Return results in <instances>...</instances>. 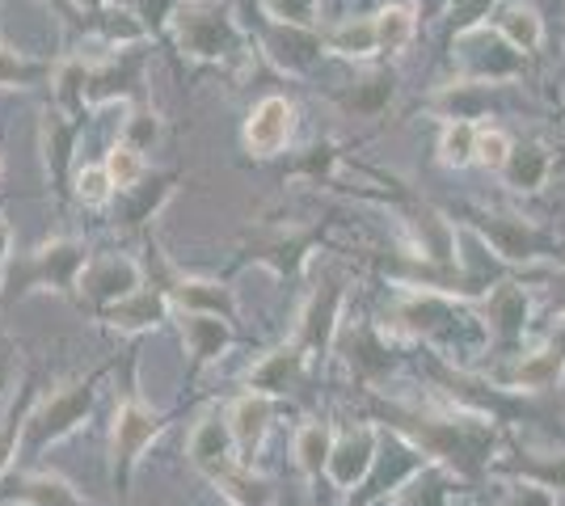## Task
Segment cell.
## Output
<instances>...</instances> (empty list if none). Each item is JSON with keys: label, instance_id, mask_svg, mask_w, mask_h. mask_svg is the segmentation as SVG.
Returning a JSON list of instances; mask_svg holds the SVG:
<instances>
[{"label": "cell", "instance_id": "obj_6", "mask_svg": "<svg viewBox=\"0 0 565 506\" xmlns=\"http://www.w3.org/2000/svg\"><path fill=\"white\" fill-rule=\"evenodd\" d=\"M161 431H166V413L152 410L136 388L115 406V427H110V477H115V485L122 494H127V485H131V473H136L140 456L152 448V439Z\"/></svg>", "mask_w": 565, "mask_h": 506}, {"label": "cell", "instance_id": "obj_22", "mask_svg": "<svg viewBox=\"0 0 565 506\" xmlns=\"http://www.w3.org/2000/svg\"><path fill=\"white\" fill-rule=\"evenodd\" d=\"M397 94V73L393 68H380V73L363 76V80H351L342 89H333V106H342L354 119H380L388 110V101Z\"/></svg>", "mask_w": 565, "mask_h": 506}, {"label": "cell", "instance_id": "obj_17", "mask_svg": "<svg viewBox=\"0 0 565 506\" xmlns=\"http://www.w3.org/2000/svg\"><path fill=\"white\" fill-rule=\"evenodd\" d=\"M527 313H532V304H527V291L519 288V283H498L490 291V300H486V330L494 337V346L502 355H519V342H523V330H527Z\"/></svg>", "mask_w": 565, "mask_h": 506}, {"label": "cell", "instance_id": "obj_28", "mask_svg": "<svg viewBox=\"0 0 565 506\" xmlns=\"http://www.w3.org/2000/svg\"><path fill=\"white\" fill-rule=\"evenodd\" d=\"M342 355H347V363H351L359 376H380V372L393 367V351H388V342L380 337L376 325L351 330V334L342 337Z\"/></svg>", "mask_w": 565, "mask_h": 506}, {"label": "cell", "instance_id": "obj_12", "mask_svg": "<svg viewBox=\"0 0 565 506\" xmlns=\"http://www.w3.org/2000/svg\"><path fill=\"white\" fill-rule=\"evenodd\" d=\"M140 288H143V266L136 258H127V254H102L81 274V300L94 304L97 313L115 309L118 300L136 295Z\"/></svg>", "mask_w": 565, "mask_h": 506}, {"label": "cell", "instance_id": "obj_20", "mask_svg": "<svg viewBox=\"0 0 565 506\" xmlns=\"http://www.w3.org/2000/svg\"><path fill=\"white\" fill-rule=\"evenodd\" d=\"M169 295L157 283L148 288L143 283L136 295H127V300H118L115 309H106V313H97L102 316V325L106 330H115V334H143V330H157L161 321L169 316Z\"/></svg>", "mask_w": 565, "mask_h": 506}, {"label": "cell", "instance_id": "obj_44", "mask_svg": "<svg viewBox=\"0 0 565 506\" xmlns=\"http://www.w3.org/2000/svg\"><path fill=\"white\" fill-rule=\"evenodd\" d=\"M9 266H13V228L0 216V304H4V288H9Z\"/></svg>", "mask_w": 565, "mask_h": 506}, {"label": "cell", "instance_id": "obj_25", "mask_svg": "<svg viewBox=\"0 0 565 506\" xmlns=\"http://www.w3.org/2000/svg\"><path fill=\"white\" fill-rule=\"evenodd\" d=\"M89 76H94V64H85V60H76V55L60 60L55 73H51L55 106L81 122H85V115H89Z\"/></svg>", "mask_w": 565, "mask_h": 506}, {"label": "cell", "instance_id": "obj_40", "mask_svg": "<svg viewBox=\"0 0 565 506\" xmlns=\"http://www.w3.org/2000/svg\"><path fill=\"white\" fill-rule=\"evenodd\" d=\"M397 506H448V489H444V469H426L418 473L409 489H401Z\"/></svg>", "mask_w": 565, "mask_h": 506}, {"label": "cell", "instance_id": "obj_42", "mask_svg": "<svg viewBox=\"0 0 565 506\" xmlns=\"http://www.w3.org/2000/svg\"><path fill=\"white\" fill-rule=\"evenodd\" d=\"M511 136L507 131H498V127H481L477 131V165L494 169V173H502L507 169V161H511Z\"/></svg>", "mask_w": 565, "mask_h": 506}, {"label": "cell", "instance_id": "obj_37", "mask_svg": "<svg viewBox=\"0 0 565 506\" xmlns=\"http://www.w3.org/2000/svg\"><path fill=\"white\" fill-rule=\"evenodd\" d=\"M477 122H448L444 140H439V161L448 169H465L469 161H477Z\"/></svg>", "mask_w": 565, "mask_h": 506}, {"label": "cell", "instance_id": "obj_33", "mask_svg": "<svg viewBox=\"0 0 565 506\" xmlns=\"http://www.w3.org/2000/svg\"><path fill=\"white\" fill-rule=\"evenodd\" d=\"M330 452H333V431L326 422H305L296 431V464L305 477H321L330 469Z\"/></svg>", "mask_w": 565, "mask_h": 506}, {"label": "cell", "instance_id": "obj_2", "mask_svg": "<svg viewBox=\"0 0 565 506\" xmlns=\"http://www.w3.org/2000/svg\"><path fill=\"white\" fill-rule=\"evenodd\" d=\"M89 262H94L89 245L76 241V237H55V241L34 245L30 254H18L9 266L4 300H22L30 291H55V295L81 300V274L89 270Z\"/></svg>", "mask_w": 565, "mask_h": 506}, {"label": "cell", "instance_id": "obj_24", "mask_svg": "<svg viewBox=\"0 0 565 506\" xmlns=\"http://www.w3.org/2000/svg\"><path fill=\"white\" fill-rule=\"evenodd\" d=\"M565 372V325L553 334V342L536 351V355H523V359L507 372V380L515 388H532V392H544V388H553L562 380Z\"/></svg>", "mask_w": 565, "mask_h": 506}, {"label": "cell", "instance_id": "obj_43", "mask_svg": "<svg viewBox=\"0 0 565 506\" xmlns=\"http://www.w3.org/2000/svg\"><path fill=\"white\" fill-rule=\"evenodd\" d=\"M178 4H182V0H136L131 13L140 18L148 34H161V30H169V22H173Z\"/></svg>", "mask_w": 565, "mask_h": 506}, {"label": "cell", "instance_id": "obj_41", "mask_svg": "<svg viewBox=\"0 0 565 506\" xmlns=\"http://www.w3.org/2000/svg\"><path fill=\"white\" fill-rule=\"evenodd\" d=\"M262 13L270 22L305 25V30H317V22H321V4L317 0H262Z\"/></svg>", "mask_w": 565, "mask_h": 506}, {"label": "cell", "instance_id": "obj_10", "mask_svg": "<svg viewBox=\"0 0 565 506\" xmlns=\"http://www.w3.org/2000/svg\"><path fill=\"white\" fill-rule=\"evenodd\" d=\"M258 43H262V55H266L279 73H291V76L312 73V68H317V60H321V51H330L326 47V34H321V30L270 22L266 13H262V22H258Z\"/></svg>", "mask_w": 565, "mask_h": 506}, {"label": "cell", "instance_id": "obj_7", "mask_svg": "<svg viewBox=\"0 0 565 506\" xmlns=\"http://www.w3.org/2000/svg\"><path fill=\"white\" fill-rule=\"evenodd\" d=\"M321 241V228L305 224H262L258 233L245 237V258L270 266L279 279H296L305 270L308 254Z\"/></svg>", "mask_w": 565, "mask_h": 506}, {"label": "cell", "instance_id": "obj_38", "mask_svg": "<svg viewBox=\"0 0 565 506\" xmlns=\"http://www.w3.org/2000/svg\"><path fill=\"white\" fill-rule=\"evenodd\" d=\"M161 140V119H157V110L140 101V106H131V115L122 122V144H131L136 152H148V148Z\"/></svg>", "mask_w": 565, "mask_h": 506}, {"label": "cell", "instance_id": "obj_30", "mask_svg": "<svg viewBox=\"0 0 565 506\" xmlns=\"http://www.w3.org/2000/svg\"><path fill=\"white\" fill-rule=\"evenodd\" d=\"M13 503L18 506H89L76 494V485L64 482L60 473H30V477H22Z\"/></svg>", "mask_w": 565, "mask_h": 506}, {"label": "cell", "instance_id": "obj_32", "mask_svg": "<svg viewBox=\"0 0 565 506\" xmlns=\"http://www.w3.org/2000/svg\"><path fill=\"white\" fill-rule=\"evenodd\" d=\"M51 73L55 64L30 60L25 51L0 43V89H39V85H51Z\"/></svg>", "mask_w": 565, "mask_h": 506}, {"label": "cell", "instance_id": "obj_45", "mask_svg": "<svg viewBox=\"0 0 565 506\" xmlns=\"http://www.w3.org/2000/svg\"><path fill=\"white\" fill-rule=\"evenodd\" d=\"M515 506H553V489H544L536 482H523L515 489Z\"/></svg>", "mask_w": 565, "mask_h": 506}, {"label": "cell", "instance_id": "obj_1", "mask_svg": "<svg viewBox=\"0 0 565 506\" xmlns=\"http://www.w3.org/2000/svg\"><path fill=\"white\" fill-rule=\"evenodd\" d=\"M169 34L178 51L194 64H233V60H245L249 51L233 9L220 0H182L169 22Z\"/></svg>", "mask_w": 565, "mask_h": 506}, {"label": "cell", "instance_id": "obj_8", "mask_svg": "<svg viewBox=\"0 0 565 506\" xmlns=\"http://www.w3.org/2000/svg\"><path fill=\"white\" fill-rule=\"evenodd\" d=\"M342 300H347V283L338 274H321V283L308 295L300 325L291 346L305 355V359H321L330 355V346L338 342V321H342Z\"/></svg>", "mask_w": 565, "mask_h": 506}, {"label": "cell", "instance_id": "obj_19", "mask_svg": "<svg viewBox=\"0 0 565 506\" xmlns=\"http://www.w3.org/2000/svg\"><path fill=\"white\" fill-rule=\"evenodd\" d=\"M178 334H182V346H186L194 372H203V367H212L215 359H224L236 337L233 321L207 316V313H178Z\"/></svg>", "mask_w": 565, "mask_h": 506}, {"label": "cell", "instance_id": "obj_9", "mask_svg": "<svg viewBox=\"0 0 565 506\" xmlns=\"http://www.w3.org/2000/svg\"><path fill=\"white\" fill-rule=\"evenodd\" d=\"M401 330L409 334H426V337H448V342H465V337H477V321H472L465 309H456V300L444 295V291H414L405 295L397 309Z\"/></svg>", "mask_w": 565, "mask_h": 506}, {"label": "cell", "instance_id": "obj_21", "mask_svg": "<svg viewBox=\"0 0 565 506\" xmlns=\"http://www.w3.org/2000/svg\"><path fill=\"white\" fill-rule=\"evenodd\" d=\"M270 418H275V401L262 397V392H245L228 406V427H233L236 452H241V464L249 469V460L258 456L262 439L270 431Z\"/></svg>", "mask_w": 565, "mask_h": 506}, {"label": "cell", "instance_id": "obj_31", "mask_svg": "<svg viewBox=\"0 0 565 506\" xmlns=\"http://www.w3.org/2000/svg\"><path fill=\"white\" fill-rule=\"evenodd\" d=\"M326 47L333 55H342V60H372L380 51L376 18H347V22H338L326 34Z\"/></svg>", "mask_w": 565, "mask_h": 506}, {"label": "cell", "instance_id": "obj_11", "mask_svg": "<svg viewBox=\"0 0 565 506\" xmlns=\"http://www.w3.org/2000/svg\"><path fill=\"white\" fill-rule=\"evenodd\" d=\"M186 456H190V464L215 485L224 482V477H233L236 469H245V464H241V452H236L233 427H228V410L224 413L212 410L194 422L190 443H186Z\"/></svg>", "mask_w": 565, "mask_h": 506}, {"label": "cell", "instance_id": "obj_16", "mask_svg": "<svg viewBox=\"0 0 565 506\" xmlns=\"http://www.w3.org/2000/svg\"><path fill=\"white\" fill-rule=\"evenodd\" d=\"M81 131H85V122L64 115L60 106H51L47 115L39 119V144H43V165H47V177L51 186L60 194H72V173H76V161H72V152H76V140H81Z\"/></svg>", "mask_w": 565, "mask_h": 506}, {"label": "cell", "instance_id": "obj_4", "mask_svg": "<svg viewBox=\"0 0 565 506\" xmlns=\"http://www.w3.org/2000/svg\"><path fill=\"white\" fill-rule=\"evenodd\" d=\"M97 401V376H72L64 385H55L47 397H39L30 413H25V439L22 448L30 456L47 452L51 443L68 439L89 413H94Z\"/></svg>", "mask_w": 565, "mask_h": 506}, {"label": "cell", "instance_id": "obj_23", "mask_svg": "<svg viewBox=\"0 0 565 506\" xmlns=\"http://www.w3.org/2000/svg\"><path fill=\"white\" fill-rule=\"evenodd\" d=\"M300 372H305V355L296 351V346H279V351H270V355H262L254 367H249V376H245V385L249 392H262V397H282V392H291L296 380H300Z\"/></svg>", "mask_w": 565, "mask_h": 506}, {"label": "cell", "instance_id": "obj_5", "mask_svg": "<svg viewBox=\"0 0 565 506\" xmlns=\"http://www.w3.org/2000/svg\"><path fill=\"white\" fill-rule=\"evenodd\" d=\"M465 216H469V228L477 233V241L490 245L507 262H541V258L565 262V245L553 233H544L541 224H532L527 216L486 212V207H465Z\"/></svg>", "mask_w": 565, "mask_h": 506}, {"label": "cell", "instance_id": "obj_14", "mask_svg": "<svg viewBox=\"0 0 565 506\" xmlns=\"http://www.w3.org/2000/svg\"><path fill=\"white\" fill-rule=\"evenodd\" d=\"M291 136H296V106L287 101V97L270 94L262 97L258 106L249 110V119L241 127V140L245 148L262 157V161H270V157H279L282 148L291 144Z\"/></svg>", "mask_w": 565, "mask_h": 506}, {"label": "cell", "instance_id": "obj_26", "mask_svg": "<svg viewBox=\"0 0 565 506\" xmlns=\"http://www.w3.org/2000/svg\"><path fill=\"white\" fill-rule=\"evenodd\" d=\"M490 25H494L498 34H502V39H507L519 55H532V51H541V43H544V22L532 13V9L515 4V0H502V4H494Z\"/></svg>", "mask_w": 565, "mask_h": 506}, {"label": "cell", "instance_id": "obj_15", "mask_svg": "<svg viewBox=\"0 0 565 506\" xmlns=\"http://www.w3.org/2000/svg\"><path fill=\"white\" fill-rule=\"evenodd\" d=\"M157 288L166 291L169 304L178 313H207V316H224V321L236 316L233 288H224L220 279H194V274H178V270L161 266V283Z\"/></svg>", "mask_w": 565, "mask_h": 506}, {"label": "cell", "instance_id": "obj_46", "mask_svg": "<svg viewBox=\"0 0 565 506\" xmlns=\"http://www.w3.org/2000/svg\"><path fill=\"white\" fill-rule=\"evenodd\" d=\"M4 385H9V346L0 342V392H4Z\"/></svg>", "mask_w": 565, "mask_h": 506}, {"label": "cell", "instance_id": "obj_13", "mask_svg": "<svg viewBox=\"0 0 565 506\" xmlns=\"http://www.w3.org/2000/svg\"><path fill=\"white\" fill-rule=\"evenodd\" d=\"M460 47V64H465V76L469 80H498V76H519L523 73V55H519L494 25H477L465 39H456Z\"/></svg>", "mask_w": 565, "mask_h": 506}, {"label": "cell", "instance_id": "obj_35", "mask_svg": "<svg viewBox=\"0 0 565 506\" xmlns=\"http://www.w3.org/2000/svg\"><path fill=\"white\" fill-rule=\"evenodd\" d=\"M72 198H76L81 207H110V203H115L118 191L102 161H97V165H76V173H72Z\"/></svg>", "mask_w": 565, "mask_h": 506}, {"label": "cell", "instance_id": "obj_18", "mask_svg": "<svg viewBox=\"0 0 565 506\" xmlns=\"http://www.w3.org/2000/svg\"><path fill=\"white\" fill-rule=\"evenodd\" d=\"M376 443H380L376 427H354V431H342L338 439H333L326 477H330L338 489H359L363 477L372 473V464H376Z\"/></svg>", "mask_w": 565, "mask_h": 506}, {"label": "cell", "instance_id": "obj_39", "mask_svg": "<svg viewBox=\"0 0 565 506\" xmlns=\"http://www.w3.org/2000/svg\"><path fill=\"white\" fill-rule=\"evenodd\" d=\"M25 413L30 406H9V413L0 418V482L9 477V469H13V460H18V448H22L25 439Z\"/></svg>", "mask_w": 565, "mask_h": 506}, {"label": "cell", "instance_id": "obj_27", "mask_svg": "<svg viewBox=\"0 0 565 506\" xmlns=\"http://www.w3.org/2000/svg\"><path fill=\"white\" fill-rule=\"evenodd\" d=\"M553 173V157H548V148L541 140H523V144L511 148V161L502 169V177H507V186L511 191H523V194H536L544 186V177Z\"/></svg>", "mask_w": 565, "mask_h": 506}, {"label": "cell", "instance_id": "obj_36", "mask_svg": "<svg viewBox=\"0 0 565 506\" xmlns=\"http://www.w3.org/2000/svg\"><path fill=\"white\" fill-rule=\"evenodd\" d=\"M102 165H106V173H110V182H115L118 194L136 191L143 177H148V161H143V152H136V148L122 144V140L102 157Z\"/></svg>", "mask_w": 565, "mask_h": 506}, {"label": "cell", "instance_id": "obj_47", "mask_svg": "<svg viewBox=\"0 0 565 506\" xmlns=\"http://www.w3.org/2000/svg\"><path fill=\"white\" fill-rule=\"evenodd\" d=\"M0 173H4V165H0Z\"/></svg>", "mask_w": 565, "mask_h": 506}, {"label": "cell", "instance_id": "obj_34", "mask_svg": "<svg viewBox=\"0 0 565 506\" xmlns=\"http://www.w3.org/2000/svg\"><path fill=\"white\" fill-rule=\"evenodd\" d=\"M414 30H418V18L405 4H384L376 13L380 55H401V51L414 43Z\"/></svg>", "mask_w": 565, "mask_h": 506}, {"label": "cell", "instance_id": "obj_3", "mask_svg": "<svg viewBox=\"0 0 565 506\" xmlns=\"http://www.w3.org/2000/svg\"><path fill=\"white\" fill-rule=\"evenodd\" d=\"M405 431L418 439L426 456L448 469L477 473L494 452V431L486 418H435V413H405Z\"/></svg>", "mask_w": 565, "mask_h": 506}, {"label": "cell", "instance_id": "obj_29", "mask_svg": "<svg viewBox=\"0 0 565 506\" xmlns=\"http://www.w3.org/2000/svg\"><path fill=\"white\" fill-rule=\"evenodd\" d=\"M173 173H166V177H143L136 191L118 194V207H122V224L127 228H140V224H148V219L161 212V203H166L169 194H173Z\"/></svg>", "mask_w": 565, "mask_h": 506}]
</instances>
